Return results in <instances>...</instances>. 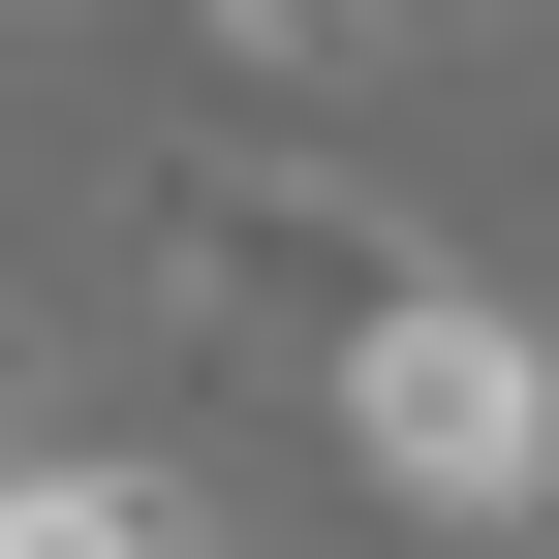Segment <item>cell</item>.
Segmentation results:
<instances>
[{
    "mask_svg": "<svg viewBox=\"0 0 559 559\" xmlns=\"http://www.w3.org/2000/svg\"><path fill=\"white\" fill-rule=\"evenodd\" d=\"M311 373H342V466H373L404 528H559V342L498 280H373Z\"/></svg>",
    "mask_w": 559,
    "mask_h": 559,
    "instance_id": "6da1fadb",
    "label": "cell"
},
{
    "mask_svg": "<svg viewBox=\"0 0 559 559\" xmlns=\"http://www.w3.org/2000/svg\"><path fill=\"white\" fill-rule=\"evenodd\" d=\"M124 249H156L187 311H249V342H342L373 280H436V249H404V187H342L311 124H187V156L124 187Z\"/></svg>",
    "mask_w": 559,
    "mask_h": 559,
    "instance_id": "7a4b0ae2",
    "label": "cell"
},
{
    "mask_svg": "<svg viewBox=\"0 0 559 559\" xmlns=\"http://www.w3.org/2000/svg\"><path fill=\"white\" fill-rule=\"evenodd\" d=\"M0 559H249L187 466H124V436H0Z\"/></svg>",
    "mask_w": 559,
    "mask_h": 559,
    "instance_id": "3957f363",
    "label": "cell"
},
{
    "mask_svg": "<svg viewBox=\"0 0 559 559\" xmlns=\"http://www.w3.org/2000/svg\"><path fill=\"white\" fill-rule=\"evenodd\" d=\"M187 32H218V62H249V94H342V62H373V32H404V0H187Z\"/></svg>",
    "mask_w": 559,
    "mask_h": 559,
    "instance_id": "277c9868",
    "label": "cell"
},
{
    "mask_svg": "<svg viewBox=\"0 0 559 559\" xmlns=\"http://www.w3.org/2000/svg\"><path fill=\"white\" fill-rule=\"evenodd\" d=\"M0 436H32V342H0Z\"/></svg>",
    "mask_w": 559,
    "mask_h": 559,
    "instance_id": "5b68a950",
    "label": "cell"
}]
</instances>
